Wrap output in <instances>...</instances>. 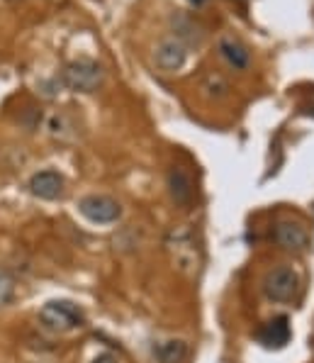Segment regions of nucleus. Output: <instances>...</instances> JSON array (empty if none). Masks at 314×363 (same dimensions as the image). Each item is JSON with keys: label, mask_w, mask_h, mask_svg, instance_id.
<instances>
[{"label": "nucleus", "mask_w": 314, "mask_h": 363, "mask_svg": "<svg viewBox=\"0 0 314 363\" xmlns=\"http://www.w3.org/2000/svg\"><path fill=\"white\" fill-rule=\"evenodd\" d=\"M203 91H207V96L224 98V96H229V83L224 81L220 74H210V76H205V81H203Z\"/></svg>", "instance_id": "ddd939ff"}, {"label": "nucleus", "mask_w": 314, "mask_h": 363, "mask_svg": "<svg viewBox=\"0 0 314 363\" xmlns=\"http://www.w3.org/2000/svg\"><path fill=\"white\" fill-rule=\"evenodd\" d=\"M161 363H183L185 356H188V346L183 342H164L156 349Z\"/></svg>", "instance_id": "9b49d317"}, {"label": "nucleus", "mask_w": 314, "mask_h": 363, "mask_svg": "<svg viewBox=\"0 0 314 363\" xmlns=\"http://www.w3.org/2000/svg\"><path fill=\"white\" fill-rule=\"evenodd\" d=\"M105 81V69L98 61H71L61 71V83L76 93H95Z\"/></svg>", "instance_id": "f03ea898"}, {"label": "nucleus", "mask_w": 314, "mask_h": 363, "mask_svg": "<svg viewBox=\"0 0 314 363\" xmlns=\"http://www.w3.org/2000/svg\"><path fill=\"white\" fill-rule=\"evenodd\" d=\"M185 59H188V47H185V42L178 37L161 39L154 49V64H156V69H161L164 74L181 71Z\"/></svg>", "instance_id": "39448f33"}, {"label": "nucleus", "mask_w": 314, "mask_h": 363, "mask_svg": "<svg viewBox=\"0 0 314 363\" xmlns=\"http://www.w3.org/2000/svg\"><path fill=\"white\" fill-rule=\"evenodd\" d=\"M78 212H81L86 220L95 222V225H112V222L120 220L122 208L110 195H86V198L78 203Z\"/></svg>", "instance_id": "20e7f679"}, {"label": "nucleus", "mask_w": 314, "mask_h": 363, "mask_svg": "<svg viewBox=\"0 0 314 363\" xmlns=\"http://www.w3.org/2000/svg\"><path fill=\"white\" fill-rule=\"evenodd\" d=\"M220 54H222V59L232 66V69L244 71V69H249V64H251L249 49H246L244 44H241L239 39H234V37L220 39Z\"/></svg>", "instance_id": "1a4fd4ad"}, {"label": "nucleus", "mask_w": 314, "mask_h": 363, "mask_svg": "<svg viewBox=\"0 0 314 363\" xmlns=\"http://www.w3.org/2000/svg\"><path fill=\"white\" fill-rule=\"evenodd\" d=\"M259 339L266 346H271V349H280V346L288 344L290 339V325H288V317H276V320H271L266 327L261 329Z\"/></svg>", "instance_id": "9d476101"}, {"label": "nucleus", "mask_w": 314, "mask_h": 363, "mask_svg": "<svg viewBox=\"0 0 314 363\" xmlns=\"http://www.w3.org/2000/svg\"><path fill=\"white\" fill-rule=\"evenodd\" d=\"M27 188H30V193L39 200H59L61 195H64L66 181L59 171L44 169V171H37L35 176L30 178Z\"/></svg>", "instance_id": "423d86ee"}, {"label": "nucleus", "mask_w": 314, "mask_h": 363, "mask_svg": "<svg viewBox=\"0 0 314 363\" xmlns=\"http://www.w3.org/2000/svg\"><path fill=\"white\" fill-rule=\"evenodd\" d=\"M39 322L52 332H74V329L83 327L86 315L76 303L71 300H49L47 305L39 310Z\"/></svg>", "instance_id": "f257e3e1"}, {"label": "nucleus", "mask_w": 314, "mask_h": 363, "mask_svg": "<svg viewBox=\"0 0 314 363\" xmlns=\"http://www.w3.org/2000/svg\"><path fill=\"white\" fill-rule=\"evenodd\" d=\"M276 242L285 251L302 254V251L310 249V234H307L302 225H297V222H280L276 227Z\"/></svg>", "instance_id": "0eeeda50"}, {"label": "nucleus", "mask_w": 314, "mask_h": 363, "mask_svg": "<svg viewBox=\"0 0 314 363\" xmlns=\"http://www.w3.org/2000/svg\"><path fill=\"white\" fill-rule=\"evenodd\" d=\"M93 363H117V359L112 354H100V356H95Z\"/></svg>", "instance_id": "4468645a"}, {"label": "nucleus", "mask_w": 314, "mask_h": 363, "mask_svg": "<svg viewBox=\"0 0 314 363\" xmlns=\"http://www.w3.org/2000/svg\"><path fill=\"white\" fill-rule=\"evenodd\" d=\"M297 290H300V278L290 266L273 268L263 281V293L273 303H290V300H295Z\"/></svg>", "instance_id": "7ed1b4c3"}, {"label": "nucleus", "mask_w": 314, "mask_h": 363, "mask_svg": "<svg viewBox=\"0 0 314 363\" xmlns=\"http://www.w3.org/2000/svg\"><path fill=\"white\" fill-rule=\"evenodd\" d=\"M168 193H171L173 203L178 205V208H188L190 203H193V178H190V173L181 169V166H173L171 171H168Z\"/></svg>", "instance_id": "6e6552de"}, {"label": "nucleus", "mask_w": 314, "mask_h": 363, "mask_svg": "<svg viewBox=\"0 0 314 363\" xmlns=\"http://www.w3.org/2000/svg\"><path fill=\"white\" fill-rule=\"evenodd\" d=\"M15 293H18V283H15V278L10 276L5 268H0V307L13 303Z\"/></svg>", "instance_id": "f8f14e48"}]
</instances>
